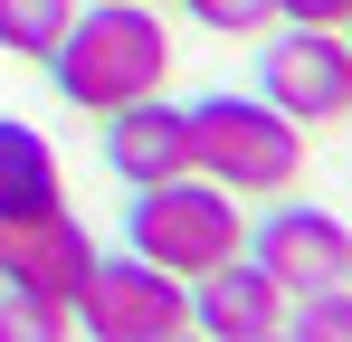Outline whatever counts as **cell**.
I'll return each mask as SVG.
<instances>
[{"instance_id":"cell-4","label":"cell","mask_w":352,"mask_h":342,"mask_svg":"<svg viewBox=\"0 0 352 342\" xmlns=\"http://www.w3.org/2000/svg\"><path fill=\"white\" fill-rule=\"evenodd\" d=\"M181 323H190V285L162 276L153 257H96L86 266V285H76V333L96 342H172Z\"/></svg>"},{"instance_id":"cell-11","label":"cell","mask_w":352,"mask_h":342,"mask_svg":"<svg viewBox=\"0 0 352 342\" xmlns=\"http://www.w3.org/2000/svg\"><path fill=\"white\" fill-rule=\"evenodd\" d=\"M67 19H76V0H0V57L48 67V48L67 38Z\"/></svg>"},{"instance_id":"cell-9","label":"cell","mask_w":352,"mask_h":342,"mask_svg":"<svg viewBox=\"0 0 352 342\" xmlns=\"http://www.w3.org/2000/svg\"><path fill=\"white\" fill-rule=\"evenodd\" d=\"M96 124H105V171H115L124 190L190 171V114H181L172 95H133V105L96 114Z\"/></svg>"},{"instance_id":"cell-15","label":"cell","mask_w":352,"mask_h":342,"mask_svg":"<svg viewBox=\"0 0 352 342\" xmlns=\"http://www.w3.org/2000/svg\"><path fill=\"white\" fill-rule=\"evenodd\" d=\"M276 19H295V29H352V0H276Z\"/></svg>"},{"instance_id":"cell-14","label":"cell","mask_w":352,"mask_h":342,"mask_svg":"<svg viewBox=\"0 0 352 342\" xmlns=\"http://www.w3.org/2000/svg\"><path fill=\"white\" fill-rule=\"evenodd\" d=\"M200 29H219V38H267L276 29V0H181Z\"/></svg>"},{"instance_id":"cell-2","label":"cell","mask_w":352,"mask_h":342,"mask_svg":"<svg viewBox=\"0 0 352 342\" xmlns=\"http://www.w3.org/2000/svg\"><path fill=\"white\" fill-rule=\"evenodd\" d=\"M190 114V171L238 200H286L305 181V124L276 114L267 95H200Z\"/></svg>"},{"instance_id":"cell-5","label":"cell","mask_w":352,"mask_h":342,"mask_svg":"<svg viewBox=\"0 0 352 342\" xmlns=\"http://www.w3.org/2000/svg\"><path fill=\"white\" fill-rule=\"evenodd\" d=\"M257 95L276 114H295V124H343L352 114V38L276 19V38L257 48Z\"/></svg>"},{"instance_id":"cell-1","label":"cell","mask_w":352,"mask_h":342,"mask_svg":"<svg viewBox=\"0 0 352 342\" xmlns=\"http://www.w3.org/2000/svg\"><path fill=\"white\" fill-rule=\"evenodd\" d=\"M48 76L76 114H115L133 95L172 86V29L153 0H76L67 38L48 48Z\"/></svg>"},{"instance_id":"cell-13","label":"cell","mask_w":352,"mask_h":342,"mask_svg":"<svg viewBox=\"0 0 352 342\" xmlns=\"http://www.w3.org/2000/svg\"><path fill=\"white\" fill-rule=\"evenodd\" d=\"M286 333H295V342H352V285L286 295Z\"/></svg>"},{"instance_id":"cell-16","label":"cell","mask_w":352,"mask_h":342,"mask_svg":"<svg viewBox=\"0 0 352 342\" xmlns=\"http://www.w3.org/2000/svg\"><path fill=\"white\" fill-rule=\"evenodd\" d=\"M153 10H162V0H153Z\"/></svg>"},{"instance_id":"cell-10","label":"cell","mask_w":352,"mask_h":342,"mask_svg":"<svg viewBox=\"0 0 352 342\" xmlns=\"http://www.w3.org/2000/svg\"><path fill=\"white\" fill-rule=\"evenodd\" d=\"M38 209H67L58 143L29 133L19 114H0V219H38Z\"/></svg>"},{"instance_id":"cell-6","label":"cell","mask_w":352,"mask_h":342,"mask_svg":"<svg viewBox=\"0 0 352 342\" xmlns=\"http://www.w3.org/2000/svg\"><path fill=\"white\" fill-rule=\"evenodd\" d=\"M248 257L286 295H324V285H352V228L333 209H305V200H276L267 219L248 228Z\"/></svg>"},{"instance_id":"cell-8","label":"cell","mask_w":352,"mask_h":342,"mask_svg":"<svg viewBox=\"0 0 352 342\" xmlns=\"http://www.w3.org/2000/svg\"><path fill=\"white\" fill-rule=\"evenodd\" d=\"M190 323H200V333H219V342H276V333H286V285L238 247L229 266L190 276Z\"/></svg>"},{"instance_id":"cell-3","label":"cell","mask_w":352,"mask_h":342,"mask_svg":"<svg viewBox=\"0 0 352 342\" xmlns=\"http://www.w3.org/2000/svg\"><path fill=\"white\" fill-rule=\"evenodd\" d=\"M124 247L190 285V276L229 266L238 247H248V209H238V190H219V181L172 171V181H143V190L124 200Z\"/></svg>"},{"instance_id":"cell-17","label":"cell","mask_w":352,"mask_h":342,"mask_svg":"<svg viewBox=\"0 0 352 342\" xmlns=\"http://www.w3.org/2000/svg\"><path fill=\"white\" fill-rule=\"evenodd\" d=\"M343 38H352V29H343Z\"/></svg>"},{"instance_id":"cell-7","label":"cell","mask_w":352,"mask_h":342,"mask_svg":"<svg viewBox=\"0 0 352 342\" xmlns=\"http://www.w3.org/2000/svg\"><path fill=\"white\" fill-rule=\"evenodd\" d=\"M105 247L86 238L76 209H38V219H0V285L19 295H48V304H76V285Z\"/></svg>"},{"instance_id":"cell-12","label":"cell","mask_w":352,"mask_h":342,"mask_svg":"<svg viewBox=\"0 0 352 342\" xmlns=\"http://www.w3.org/2000/svg\"><path fill=\"white\" fill-rule=\"evenodd\" d=\"M67 333H76V304H48V295L0 285V342H67Z\"/></svg>"}]
</instances>
